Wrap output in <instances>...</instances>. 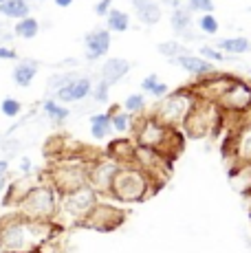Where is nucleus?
Returning a JSON list of instances; mask_svg holds the SVG:
<instances>
[{"label": "nucleus", "mask_w": 251, "mask_h": 253, "mask_svg": "<svg viewBox=\"0 0 251 253\" xmlns=\"http://www.w3.org/2000/svg\"><path fill=\"white\" fill-rule=\"evenodd\" d=\"M62 231L55 222H38L20 216L18 211L0 216V253L42 251Z\"/></svg>", "instance_id": "obj_1"}, {"label": "nucleus", "mask_w": 251, "mask_h": 253, "mask_svg": "<svg viewBox=\"0 0 251 253\" xmlns=\"http://www.w3.org/2000/svg\"><path fill=\"white\" fill-rule=\"evenodd\" d=\"M130 132H132V141L139 148L157 150V152H161L170 161H174L178 154L183 152V145H185V137H183L181 130L166 126L154 115L134 117Z\"/></svg>", "instance_id": "obj_2"}, {"label": "nucleus", "mask_w": 251, "mask_h": 253, "mask_svg": "<svg viewBox=\"0 0 251 253\" xmlns=\"http://www.w3.org/2000/svg\"><path fill=\"white\" fill-rule=\"evenodd\" d=\"M88 152L90 150H86L84 154H64L51 161V168L44 172V176L60 196L88 185V163L95 157Z\"/></svg>", "instance_id": "obj_3"}, {"label": "nucleus", "mask_w": 251, "mask_h": 253, "mask_svg": "<svg viewBox=\"0 0 251 253\" xmlns=\"http://www.w3.org/2000/svg\"><path fill=\"white\" fill-rule=\"evenodd\" d=\"M157 192V187L150 183V178L137 168V165H122L110 187V201L117 205H134L143 203Z\"/></svg>", "instance_id": "obj_4"}, {"label": "nucleus", "mask_w": 251, "mask_h": 253, "mask_svg": "<svg viewBox=\"0 0 251 253\" xmlns=\"http://www.w3.org/2000/svg\"><path fill=\"white\" fill-rule=\"evenodd\" d=\"M38 183L33 185V189L27 194V198L18 205L16 211L20 216L29 218V220L38 222H55L57 209H60V194L53 185L46 181L44 172H38Z\"/></svg>", "instance_id": "obj_5"}, {"label": "nucleus", "mask_w": 251, "mask_h": 253, "mask_svg": "<svg viewBox=\"0 0 251 253\" xmlns=\"http://www.w3.org/2000/svg\"><path fill=\"white\" fill-rule=\"evenodd\" d=\"M223 128H225V113L218 108V104L196 99L187 119L183 121L181 132L183 137H190V139H205V137H211V134H220Z\"/></svg>", "instance_id": "obj_6"}, {"label": "nucleus", "mask_w": 251, "mask_h": 253, "mask_svg": "<svg viewBox=\"0 0 251 253\" xmlns=\"http://www.w3.org/2000/svg\"><path fill=\"white\" fill-rule=\"evenodd\" d=\"M99 203V196L95 194V189H90L88 185L86 187H80L75 192L62 194L60 196V209H57V218L55 225L57 227H75L84 222V218L90 213V209Z\"/></svg>", "instance_id": "obj_7"}, {"label": "nucleus", "mask_w": 251, "mask_h": 253, "mask_svg": "<svg viewBox=\"0 0 251 253\" xmlns=\"http://www.w3.org/2000/svg\"><path fill=\"white\" fill-rule=\"evenodd\" d=\"M194 104H196V95L192 92L190 84L181 86V88L167 92L163 99H159L154 117H157L159 121H163L166 126H170V128L181 130L183 121L187 119V115H190V110Z\"/></svg>", "instance_id": "obj_8"}, {"label": "nucleus", "mask_w": 251, "mask_h": 253, "mask_svg": "<svg viewBox=\"0 0 251 253\" xmlns=\"http://www.w3.org/2000/svg\"><path fill=\"white\" fill-rule=\"evenodd\" d=\"M172 163L174 161H170V159L163 157L157 150L139 148V145H137V150H134L132 165H137V168L150 178V183L157 189H161L163 185L167 183V178H170V174H172Z\"/></svg>", "instance_id": "obj_9"}, {"label": "nucleus", "mask_w": 251, "mask_h": 253, "mask_svg": "<svg viewBox=\"0 0 251 253\" xmlns=\"http://www.w3.org/2000/svg\"><path fill=\"white\" fill-rule=\"evenodd\" d=\"M126 222V209L110 198H99V203L90 209V213L84 218L82 227L93 231H115Z\"/></svg>", "instance_id": "obj_10"}, {"label": "nucleus", "mask_w": 251, "mask_h": 253, "mask_svg": "<svg viewBox=\"0 0 251 253\" xmlns=\"http://www.w3.org/2000/svg\"><path fill=\"white\" fill-rule=\"evenodd\" d=\"M119 168L122 165L113 161L110 157H106V154H95L88 163V187L95 189V194L99 198H108Z\"/></svg>", "instance_id": "obj_11"}, {"label": "nucleus", "mask_w": 251, "mask_h": 253, "mask_svg": "<svg viewBox=\"0 0 251 253\" xmlns=\"http://www.w3.org/2000/svg\"><path fill=\"white\" fill-rule=\"evenodd\" d=\"M218 108L227 117H243L251 113V82L236 77V82L218 99Z\"/></svg>", "instance_id": "obj_12"}, {"label": "nucleus", "mask_w": 251, "mask_h": 253, "mask_svg": "<svg viewBox=\"0 0 251 253\" xmlns=\"http://www.w3.org/2000/svg\"><path fill=\"white\" fill-rule=\"evenodd\" d=\"M234 82H236V75L216 71V73H211V75L192 82L190 88L196 95V99H205V101H214V104H218V99L225 95L227 88H229Z\"/></svg>", "instance_id": "obj_13"}, {"label": "nucleus", "mask_w": 251, "mask_h": 253, "mask_svg": "<svg viewBox=\"0 0 251 253\" xmlns=\"http://www.w3.org/2000/svg\"><path fill=\"white\" fill-rule=\"evenodd\" d=\"M90 92H93V80L86 75H77L73 82H69L60 90H55V101H60V104H75V101H84Z\"/></svg>", "instance_id": "obj_14"}, {"label": "nucleus", "mask_w": 251, "mask_h": 253, "mask_svg": "<svg viewBox=\"0 0 251 253\" xmlns=\"http://www.w3.org/2000/svg\"><path fill=\"white\" fill-rule=\"evenodd\" d=\"M38 174H31V176H18L13 181H9L7 189L2 194V207H16L20 205L22 201L27 198V194L33 189V185L38 183Z\"/></svg>", "instance_id": "obj_15"}, {"label": "nucleus", "mask_w": 251, "mask_h": 253, "mask_svg": "<svg viewBox=\"0 0 251 253\" xmlns=\"http://www.w3.org/2000/svg\"><path fill=\"white\" fill-rule=\"evenodd\" d=\"M84 51H86V60L88 62L101 60V57L110 51V31L108 29H95V31L86 33Z\"/></svg>", "instance_id": "obj_16"}, {"label": "nucleus", "mask_w": 251, "mask_h": 253, "mask_svg": "<svg viewBox=\"0 0 251 253\" xmlns=\"http://www.w3.org/2000/svg\"><path fill=\"white\" fill-rule=\"evenodd\" d=\"M134 150H137V143L128 137H119L113 139L106 148V157H110L113 161H117L119 165H130L134 159Z\"/></svg>", "instance_id": "obj_17"}, {"label": "nucleus", "mask_w": 251, "mask_h": 253, "mask_svg": "<svg viewBox=\"0 0 251 253\" xmlns=\"http://www.w3.org/2000/svg\"><path fill=\"white\" fill-rule=\"evenodd\" d=\"M176 66H181L185 73H190V75H194V77H207V75H211V73H216V66L211 64V62H207V60H203V57L199 55H192V53H185V55H178L176 60H172Z\"/></svg>", "instance_id": "obj_18"}, {"label": "nucleus", "mask_w": 251, "mask_h": 253, "mask_svg": "<svg viewBox=\"0 0 251 253\" xmlns=\"http://www.w3.org/2000/svg\"><path fill=\"white\" fill-rule=\"evenodd\" d=\"M99 73H101V80L113 86V84H117V82H122L130 73V62L124 60V57H108Z\"/></svg>", "instance_id": "obj_19"}, {"label": "nucleus", "mask_w": 251, "mask_h": 253, "mask_svg": "<svg viewBox=\"0 0 251 253\" xmlns=\"http://www.w3.org/2000/svg\"><path fill=\"white\" fill-rule=\"evenodd\" d=\"M134 7V13L143 24H157L161 20L163 11H161V4L157 0H130Z\"/></svg>", "instance_id": "obj_20"}, {"label": "nucleus", "mask_w": 251, "mask_h": 253, "mask_svg": "<svg viewBox=\"0 0 251 253\" xmlns=\"http://www.w3.org/2000/svg\"><path fill=\"white\" fill-rule=\"evenodd\" d=\"M38 69H40V64H38L36 60H22L20 64L13 66L11 71V80L16 86H20V88H29L33 82V77L38 75Z\"/></svg>", "instance_id": "obj_21"}, {"label": "nucleus", "mask_w": 251, "mask_h": 253, "mask_svg": "<svg viewBox=\"0 0 251 253\" xmlns=\"http://www.w3.org/2000/svg\"><path fill=\"white\" fill-rule=\"evenodd\" d=\"M0 16L4 20H22V18L31 16V4L29 0H2L0 2Z\"/></svg>", "instance_id": "obj_22"}, {"label": "nucleus", "mask_w": 251, "mask_h": 253, "mask_svg": "<svg viewBox=\"0 0 251 253\" xmlns=\"http://www.w3.org/2000/svg\"><path fill=\"white\" fill-rule=\"evenodd\" d=\"M218 51H223L227 57H236V55H245V53L251 51V42L247 38L238 36V38H223V40H218V44H216Z\"/></svg>", "instance_id": "obj_23"}, {"label": "nucleus", "mask_w": 251, "mask_h": 253, "mask_svg": "<svg viewBox=\"0 0 251 253\" xmlns=\"http://www.w3.org/2000/svg\"><path fill=\"white\" fill-rule=\"evenodd\" d=\"M170 27L172 31L178 33V36H185V38H192L190 29H192V11L187 7H178L172 11L170 16Z\"/></svg>", "instance_id": "obj_24"}, {"label": "nucleus", "mask_w": 251, "mask_h": 253, "mask_svg": "<svg viewBox=\"0 0 251 253\" xmlns=\"http://www.w3.org/2000/svg\"><path fill=\"white\" fill-rule=\"evenodd\" d=\"M13 36L16 38H22V40H33V38L40 33V20L33 16H27L22 20H18L16 24L11 27Z\"/></svg>", "instance_id": "obj_25"}, {"label": "nucleus", "mask_w": 251, "mask_h": 253, "mask_svg": "<svg viewBox=\"0 0 251 253\" xmlns=\"http://www.w3.org/2000/svg\"><path fill=\"white\" fill-rule=\"evenodd\" d=\"M110 132H113V126H110L108 113L90 115V134H93V139H106Z\"/></svg>", "instance_id": "obj_26"}, {"label": "nucleus", "mask_w": 251, "mask_h": 253, "mask_svg": "<svg viewBox=\"0 0 251 253\" xmlns=\"http://www.w3.org/2000/svg\"><path fill=\"white\" fill-rule=\"evenodd\" d=\"M108 115H110V126H113L115 132H122L124 134V132H128V130L132 128L134 117L128 115L126 110H119V106H110Z\"/></svg>", "instance_id": "obj_27"}, {"label": "nucleus", "mask_w": 251, "mask_h": 253, "mask_svg": "<svg viewBox=\"0 0 251 253\" xmlns=\"http://www.w3.org/2000/svg\"><path fill=\"white\" fill-rule=\"evenodd\" d=\"M106 27H108V31L110 33H124V31H128V27H130V16L126 11H122V9H110L108 11V16H106Z\"/></svg>", "instance_id": "obj_28"}, {"label": "nucleus", "mask_w": 251, "mask_h": 253, "mask_svg": "<svg viewBox=\"0 0 251 253\" xmlns=\"http://www.w3.org/2000/svg\"><path fill=\"white\" fill-rule=\"evenodd\" d=\"M42 110H44V115L49 117L51 121H55V124H64V121L71 117V110L55 99H46L44 104H42Z\"/></svg>", "instance_id": "obj_29"}, {"label": "nucleus", "mask_w": 251, "mask_h": 253, "mask_svg": "<svg viewBox=\"0 0 251 253\" xmlns=\"http://www.w3.org/2000/svg\"><path fill=\"white\" fill-rule=\"evenodd\" d=\"M157 51L161 53V55L170 57V60H176L178 55H185V53H190V51H187V46H183V42H176V40L161 42V44L157 46Z\"/></svg>", "instance_id": "obj_30"}, {"label": "nucleus", "mask_w": 251, "mask_h": 253, "mask_svg": "<svg viewBox=\"0 0 251 253\" xmlns=\"http://www.w3.org/2000/svg\"><path fill=\"white\" fill-rule=\"evenodd\" d=\"M124 110L128 115H143V110H146V97L139 95V92L128 95L124 101Z\"/></svg>", "instance_id": "obj_31"}, {"label": "nucleus", "mask_w": 251, "mask_h": 253, "mask_svg": "<svg viewBox=\"0 0 251 253\" xmlns=\"http://www.w3.org/2000/svg\"><path fill=\"white\" fill-rule=\"evenodd\" d=\"M199 57H203V60H207V62H211V64L229 60V57H227L223 51H218V48L211 46V44H201L199 46Z\"/></svg>", "instance_id": "obj_32"}, {"label": "nucleus", "mask_w": 251, "mask_h": 253, "mask_svg": "<svg viewBox=\"0 0 251 253\" xmlns=\"http://www.w3.org/2000/svg\"><path fill=\"white\" fill-rule=\"evenodd\" d=\"M0 113L4 117H9V119H16V117L22 113V104L16 97H4V99L0 101Z\"/></svg>", "instance_id": "obj_33"}, {"label": "nucleus", "mask_w": 251, "mask_h": 253, "mask_svg": "<svg viewBox=\"0 0 251 253\" xmlns=\"http://www.w3.org/2000/svg\"><path fill=\"white\" fill-rule=\"evenodd\" d=\"M199 29H201V33H205V36H216L220 27H218V20H216L211 13H203L199 18Z\"/></svg>", "instance_id": "obj_34"}, {"label": "nucleus", "mask_w": 251, "mask_h": 253, "mask_svg": "<svg viewBox=\"0 0 251 253\" xmlns=\"http://www.w3.org/2000/svg\"><path fill=\"white\" fill-rule=\"evenodd\" d=\"M75 73H57V75H53V77H49V86H46V88L49 90H60L62 86H66L69 84V82H73L75 80Z\"/></svg>", "instance_id": "obj_35"}, {"label": "nucleus", "mask_w": 251, "mask_h": 253, "mask_svg": "<svg viewBox=\"0 0 251 253\" xmlns=\"http://www.w3.org/2000/svg\"><path fill=\"white\" fill-rule=\"evenodd\" d=\"M108 92H110V84H106L104 80H99L97 84L93 86V92H90V95H93V99L97 101V104H106V101H108Z\"/></svg>", "instance_id": "obj_36"}, {"label": "nucleus", "mask_w": 251, "mask_h": 253, "mask_svg": "<svg viewBox=\"0 0 251 253\" xmlns=\"http://www.w3.org/2000/svg\"><path fill=\"white\" fill-rule=\"evenodd\" d=\"M187 9H190V11L211 13L214 11V0H187Z\"/></svg>", "instance_id": "obj_37"}, {"label": "nucleus", "mask_w": 251, "mask_h": 253, "mask_svg": "<svg viewBox=\"0 0 251 253\" xmlns=\"http://www.w3.org/2000/svg\"><path fill=\"white\" fill-rule=\"evenodd\" d=\"M0 148H2V152L7 154L4 159L9 161V159L16 157V152L20 150V141H18V139H7V141H2V143H0Z\"/></svg>", "instance_id": "obj_38"}, {"label": "nucleus", "mask_w": 251, "mask_h": 253, "mask_svg": "<svg viewBox=\"0 0 251 253\" xmlns=\"http://www.w3.org/2000/svg\"><path fill=\"white\" fill-rule=\"evenodd\" d=\"M18 172H20V176H31L33 172V161L29 157H20V161H18Z\"/></svg>", "instance_id": "obj_39"}, {"label": "nucleus", "mask_w": 251, "mask_h": 253, "mask_svg": "<svg viewBox=\"0 0 251 253\" xmlns=\"http://www.w3.org/2000/svg\"><path fill=\"white\" fill-rule=\"evenodd\" d=\"M113 2H115V0H99V2L95 4V16L106 18V16H108V11L113 9Z\"/></svg>", "instance_id": "obj_40"}, {"label": "nucleus", "mask_w": 251, "mask_h": 253, "mask_svg": "<svg viewBox=\"0 0 251 253\" xmlns=\"http://www.w3.org/2000/svg\"><path fill=\"white\" fill-rule=\"evenodd\" d=\"M157 84H159V77L154 75V73H150V75H148L146 80L141 82V90L150 95V92H152V88H154V86H157Z\"/></svg>", "instance_id": "obj_41"}, {"label": "nucleus", "mask_w": 251, "mask_h": 253, "mask_svg": "<svg viewBox=\"0 0 251 253\" xmlns=\"http://www.w3.org/2000/svg\"><path fill=\"white\" fill-rule=\"evenodd\" d=\"M167 92H170V88H167V84H166V82H159V84L152 88L150 95L154 97V99H163V97H166Z\"/></svg>", "instance_id": "obj_42"}, {"label": "nucleus", "mask_w": 251, "mask_h": 253, "mask_svg": "<svg viewBox=\"0 0 251 253\" xmlns=\"http://www.w3.org/2000/svg\"><path fill=\"white\" fill-rule=\"evenodd\" d=\"M0 60H18V53H16V48L0 44Z\"/></svg>", "instance_id": "obj_43"}, {"label": "nucleus", "mask_w": 251, "mask_h": 253, "mask_svg": "<svg viewBox=\"0 0 251 253\" xmlns=\"http://www.w3.org/2000/svg\"><path fill=\"white\" fill-rule=\"evenodd\" d=\"M236 174H238L240 181L245 183V187H249V189H251V165H247V168H243V169H238Z\"/></svg>", "instance_id": "obj_44"}, {"label": "nucleus", "mask_w": 251, "mask_h": 253, "mask_svg": "<svg viewBox=\"0 0 251 253\" xmlns=\"http://www.w3.org/2000/svg\"><path fill=\"white\" fill-rule=\"evenodd\" d=\"M159 4H163V7H170V9H178L181 7L183 0H157Z\"/></svg>", "instance_id": "obj_45"}, {"label": "nucleus", "mask_w": 251, "mask_h": 253, "mask_svg": "<svg viewBox=\"0 0 251 253\" xmlns=\"http://www.w3.org/2000/svg\"><path fill=\"white\" fill-rule=\"evenodd\" d=\"M0 176H9V161L0 159Z\"/></svg>", "instance_id": "obj_46"}, {"label": "nucleus", "mask_w": 251, "mask_h": 253, "mask_svg": "<svg viewBox=\"0 0 251 253\" xmlns=\"http://www.w3.org/2000/svg\"><path fill=\"white\" fill-rule=\"evenodd\" d=\"M7 185H9V178H7V176H0V198H2V194H4V189H7Z\"/></svg>", "instance_id": "obj_47"}, {"label": "nucleus", "mask_w": 251, "mask_h": 253, "mask_svg": "<svg viewBox=\"0 0 251 253\" xmlns=\"http://www.w3.org/2000/svg\"><path fill=\"white\" fill-rule=\"evenodd\" d=\"M53 2L57 4V7H62V9H66V7H71V4L75 2V0H53Z\"/></svg>", "instance_id": "obj_48"}, {"label": "nucleus", "mask_w": 251, "mask_h": 253, "mask_svg": "<svg viewBox=\"0 0 251 253\" xmlns=\"http://www.w3.org/2000/svg\"><path fill=\"white\" fill-rule=\"evenodd\" d=\"M33 2H44V0H33Z\"/></svg>", "instance_id": "obj_49"}, {"label": "nucleus", "mask_w": 251, "mask_h": 253, "mask_svg": "<svg viewBox=\"0 0 251 253\" xmlns=\"http://www.w3.org/2000/svg\"><path fill=\"white\" fill-rule=\"evenodd\" d=\"M29 253H42V251H29Z\"/></svg>", "instance_id": "obj_50"}, {"label": "nucleus", "mask_w": 251, "mask_h": 253, "mask_svg": "<svg viewBox=\"0 0 251 253\" xmlns=\"http://www.w3.org/2000/svg\"><path fill=\"white\" fill-rule=\"evenodd\" d=\"M0 2H2V0H0Z\"/></svg>", "instance_id": "obj_51"}]
</instances>
